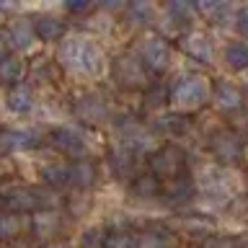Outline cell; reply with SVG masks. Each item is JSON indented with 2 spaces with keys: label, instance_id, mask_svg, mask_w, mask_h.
<instances>
[{
  "label": "cell",
  "instance_id": "obj_19",
  "mask_svg": "<svg viewBox=\"0 0 248 248\" xmlns=\"http://www.w3.org/2000/svg\"><path fill=\"white\" fill-rule=\"evenodd\" d=\"M222 60L230 70H246L248 73V44L246 42H230L222 52Z\"/></svg>",
  "mask_w": 248,
  "mask_h": 248
},
{
  "label": "cell",
  "instance_id": "obj_6",
  "mask_svg": "<svg viewBox=\"0 0 248 248\" xmlns=\"http://www.w3.org/2000/svg\"><path fill=\"white\" fill-rule=\"evenodd\" d=\"M140 60H142L145 67L155 70V73H163L170 65V46L166 39L160 36H150L140 44Z\"/></svg>",
  "mask_w": 248,
  "mask_h": 248
},
{
  "label": "cell",
  "instance_id": "obj_23",
  "mask_svg": "<svg viewBox=\"0 0 248 248\" xmlns=\"http://www.w3.org/2000/svg\"><path fill=\"white\" fill-rule=\"evenodd\" d=\"M155 129H160V132H166V135L170 137H178V135H184L186 129H189V122H186V116L184 114H168V116H160L158 122H155Z\"/></svg>",
  "mask_w": 248,
  "mask_h": 248
},
{
  "label": "cell",
  "instance_id": "obj_24",
  "mask_svg": "<svg viewBox=\"0 0 248 248\" xmlns=\"http://www.w3.org/2000/svg\"><path fill=\"white\" fill-rule=\"evenodd\" d=\"M23 228H26V220H23L18 212H5V215H0V240L16 238Z\"/></svg>",
  "mask_w": 248,
  "mask_h": 248
},
{
  "label": "cell",
  "instance_id": "obj_4",
  "mask_svg": "<svg viewBox=\"0 0 248 248\" xmlns=\"http://www.w3.org/2000/svg\"><path fill=\"white\" fill-rule=\"evenodd\" d=\"M3 204L11 209V212H26V209H49L57 204V197L49 191H39V189H23V186H18V189L8 191L3 197Z\"/></svg>",
  "mask_w": 248,
  "mask_h": 248
},
{
  "label": "cell",
  "instance_id": "obj_18",
  "mask_svg": "<svg viewBox=\"0 0 248 248\" xmlns=\"http://www.w3.org/2000/svg\"><path fill=\"white\" fill-rule=\"evenodd\" d=\"M5 104L13 114H29L31 108H34V93H31L29 85H16V88H11V93H8Z\"/></svg>",
  "mask_w": 248,
  "mask_h": 248
},
{
  "label": "cell",
  "instance_id": "obj_17",
  "mask_svg": "<svg viewBox=\"0 0 248 248\" xmlns=\"http://www.w3.org/2000/svg\"><path fill=\"white\" fill-rule=\"evenodd\" d=\"M34 145H36L34 132H0V150L18 153V150H29Z\"/></svg>",
  "mask_w": 248,
  "mask_h": 248
},
{
  "label": "cell",
  "instance_id": "obj_28",
  "mask_svg": "<svg viewBox=\"0 0 248 248\" xmlns=\"http://www.w3.org/2000/svg\"><path fill=\"white\" fill-rule=\"evenodd\" d=\"M129 13H132V18L140 21V23H153L155 16H158V8L153 3H135L129 8Z\"/></svg>",
  "mask_w": 248,
  "mask_h": 248
},
{
  "label": "cell",
  "instance_id": "obj_7",
  "mask_svg": "<svg viewBox=\"0 0 248 248\" xmlns=\"http://www.w3.org/2000/svg\"><path fill=\"white\" fill-rule=\"evenodd\" d=\"M52 145L62 150L70 158H85L88 155V145H85V135L75 127H60L52 132Z\"/></svg>",
  "mask_w": 248,
  "mask_h": 248
},
{
  "label": "cell",
  "instance_id": "obj_11",
  "mask_svg": "<svg viewBox=\"0 0 248 248\" xmlns=\"http://www.w3.org/2000/svg\"><path fill=\"white\" fill-rule=\"evenodd\" d=\"M8 42H11V46H13V49H18V52L34 49V44L39 42V36L34 31V21L18 18L11 29H8Z\"/></svg>",
  "mask_w": 248,
  "mask_h": 248
},
{
  "label": "cell",
  "instance_id": "obj_30",
  "mask_svg": "<svg viewBox=\"0 0 248 248\" xmlns=\"http://www.w3.org/2000/svg\"><path fill=\"white\" fill-rule=\"evenodd\" d=\"M135 191L140 197H153V194H158V181L153 176H142L135 181Z\"/></svg>",
  "mask_w": 248,
  "mask_h": 248
},
{
  "label": "cell",
  "instance_id": "obj_12",
  "mask_svg": "<svg viewBox=\"0 0 248 248\" xmlns=\"http://www.w3.org/2000/svg\"><path fill=\"white\" fill-rule=\"evenodd\" d=\"M150 166L158 176H176L184 166V153L178 147H163L153 155Z\"/></svg>",
  "mask_w": 248,
  "mask_h": 248
},
{
  "label": "cell",
  "instance_id": "obj_21",
  "mask_svg": "<svg viewBox=\"0 0 248 248\" xmlns=\"http://www.w3.org/2000/svg\"><path fill=\"white\" fill-rule=\"evenodd\" d=\"M135 240H137V248H173V235L166 230H147Z\"/></svg>",
  "mask_w": 248,
  "mask_h": 248
},
{
  "label": "cell",
  "instance_id": "obj_16",
  "mask_svg": "<svg viewBox=\"0 0 248 248\" xmlns=\"http://www.w3.org/2000/svg\"><path fill=\"white\" fill-rule=\"evenodd\" d=\"M26 73V62L16 54H8L5 60H0V83L5 85H21V78Z\"/></svg>",
  "mask_w": 248,
  "mask_h": 248
},
{
  "label": "cell",
  "instance_id": "obj_5",
  "mask_svg": "<svg viewBox=\"0 0 248 248\" xmlns=\"http://www.w3.org/2000/svg\"><path fill=\"white\" fill-rule=\"evenodd\" d=\"M209 150L217 155V160L230 168V166H235L238 160H243L246 145L232 129H220L217 135H212V140H209Z\"/></svg>",
  "mask_w": 248,
  "mask_h": 248
},
{
  "label": "cell",
  "instance_id": "obj_15",
  "mask_svg": "<svg viewBox=\"0 0 248 248\" xmlns=\"http://www.w3.org/2000/svg\"><path fill=\"white\" fill-rule=\"evenodd\" d=\"M34 31L39 42H60L65 34V21L57 16H39V18H34Z\"/></svg>",
  "mask_w": 248,
  "mask_h": 248
},
{
  "label": "cell",
  "instance_id": "obj_22",
  "mask_svg": "<svg viewBox=\"0 0 248 248\" xmlns=\"http://www.w3.org/2000/svg\"><path fill=\"white\" fill-rule=\"evenodd\" d=\"M163 13H166V18L170 23H189L194 16H197V5H189V3H181V0H173V3H168L163 8Z\"/></svg>",
  "mask_w": 248,
  "mask_h": 248
},
{
  "label": "cell",
  "instance_id": "obj_27",
  "mask_svg": "<svg viewBox=\"0 0 248 248\" xmlns=\"http://www.w3.org/2000/svg\"><path fill=\"white\" fill-rule=\"evenodd\" d=\"M106 230L101 225H91L80 232V248H104L106 246Z\"/></svg>",
  "mask_w": 248,
  "mask_h": 248
},
{
  "label": "cell",
  "instance_id": "obj_3",
  "mask_svg": "<svg viewBox=\"0 0 248 248\" xmlns=\"http://www.w3.org/2000/svg\"><path fill=\"white\" fill-rule=\"evenodd\" d=\"M197 186L212 199H230L238 189V176L228 166H204L197 170Z\"/></svg>",
  "mask_w": 248,
  "mask_h": 248
},
{
  "label": "cell",
  "instance_id": "obj_20",
  "mask_svg": "<svg viewBox=\"0 0 248 248\" xmlns=\"http://www.w3.org/2000/svg\"><path fill=\"white\" fill-rule=\"evenodd\" d=\"M42 181L46 186H54V189L70 184V166L67 163H46L42 168Z\"/></svg>",
  "mask_w": 248,
  "mask_h": 248
},
{
  "label": "cell",
  "instance_id": "obj_26",
  "mask_svg": "<svg viewBox=\"0 0 248 248\" xmlns=\"http://www.w3.org/2000/svg\"><path fill=\"white\" fill-rule=\"evenodd\" d=\"M96 181V170H93L91 163H75L70 166V184H75L78 189H88Z\"/></svg>",
  "mask_w": 248,
  "mask_h": 248
},
{
  "label": "cell",
  "instance_id": "obj_10",
  "mask_svg": "<svg viewBox=\"0 0 248 248\" xmlns=\"http://www.w3.org/2000/svg\"><path fill=\"white\" fill-rule=\"evenodd\" d=\"M212 104L220 111H238L243 106V91L230 80H217L212 88Z\"/></svg>",
  "mask_w": 248,
  "mask_h": 248
},
{
  "label": "cell",
  "instance_id": "obj_13",
  "mask_svg": "<svg viewBox=\"0 0 248 248\" xmlns=\"http://www.w3.org/2000/svg\"><path fill=\"white\" fill-rule=\"evenodd\" d=\"M75 114L80 116L85 124H98V122H104V116H106V101L101 96H96V93H85V96L78 98Z\"/></svg>",
  "mask_w": 248,
  "mask_h": 248
},
{
  "label": "cell",
  "instance_id": "obj_32",
  "mask_svg": "<svg viewBox=\"0 0 248 248\" xmlns=\"http://www.w3.org/2000/svg\"><path fill=\"white\" fill-rule=\"evenodd\" d=\"M8 46H11V42H8V31H0V60L8 57Z\"/></svg>",
  "mask_w": 248,
  "mask_h": 248
},
{
  "label": "cell",
  "instance_id": "obj_31",
  "mask_svg": "<svg viewBox=\"0 0 248 248\" xmlns=\"http://www.w3.org/2000/svg\"><path fill=\"white\" fill-rule=\"evenodd\" d=\"M235 23H238L240 34H243V36H248V5H246V8H240V11H238V18H235Z\"/></svg>",
  "mask_w": 248,
  "mask_h": 248
},
{
  "label": "cell",
  "instance_id": "obj_2",
  "mask_svg": "<svg viewBox=\"0 0 248 248\" xmlns=\"http://www.w3.org/2000/svg\"><path fill=\"white\" fill-rule=\"evenodd\" d=\"M168 98L178 114L194 111L202 104H207V98H212V85H209V80L204 75H181L173 83Z\"/></svg>",
  "mask_w": 248,
  "mask_h": 248
},
{
  "label": "cell",
  "instance_id": "obj_8",
  "mask_svg": "<svg viewBox=\"0 0 248 248\" xmlns=\"http://www.w3.org/2000/svg\"><path fill=\"white\" fill-rule=\"evenodd\" d=\"M181 49L189 54L191 60L202 62V65H212L215 62V46L212 39H209L204 31H189L181 39Z\"/></svg>",
  "mask_w": 248,
  "mask_h": 248
},
{
  "label": "cell",
  "instance_id": "obj_14",
  "mask_svg": "<svg viewBox=\"0 0 248 248\" xmlns=\"http://www.w3.org/2000/svg\"><path fill=\"white\" fill-rule=\"evenodd\" d=\"M197 13H202L215 26H232L238 18V11L230 3H199Z\"/></svg>",
  "mask_w": 248,
  "mask_h": 248
},
{
  "label": "cell",
  "instance_id": "obj_34",
  "mask_svg": "<svg viewBox=\"0 0 248 248\" xmlns=\"http://www.w3.org/2000/svg\"><path fill=\"white\" fill-rule=\"evenodd\" d=\"M3 176H5V166L0 163V178H3Z\"/></svg>",
  "mask_w": 248,
  "mask_h": 248
},
{
  "label": "cell",
  "instance_id": "obj_1",
  "mask_svg": "<svg viewBox=\"0 0 248 248\" xmlns=\"http://www.w3.org/2000/svg\"><path fill=\"white\" fill-rule=\"evenodd\" d=\"M57 60L67 73L80 75V78H91V80L101 78L108 67L104 46L98 42H93L91 36H83V34H70L62 39L60 49H57Z\"/></svg>",
  "mask_w": 248,
  "mask_h": 248
},
{
  "label": "cell",
  "instance_id": "obj_35",
  "mask_svg": "<svg viewBox=\"0 0 248 248\" xmlns=\"http://www.w3.org/2000/svg\"><path fill=\"white\" fill-rule=\"evenodd\" d=\"M246 83H248V73H246Z\"/></svg>",
  "mask_w": 248,
  "mask_h": 248
},
{
  "label": "cell",
  "instance_id": "obj_29",
  "mask_svg": "<svg viewBox=\"0 0 248 248\" xmlns=\"http://www.w3.org/2000/svg\"><path fill=\"white\" fill-rule=\"evenodd\" d=\"M104 248H137V240L132 235H127V232H114V235L106 238Z\"/></svg>",
  "mask_w": 248,
  "mask_h": 248
},
{
  "label": "cell",
  "instance_id": "obj_9",
  "mask_svg": "<svg viewBox=\"0 0 248 248\" xmlns=\"http://www.w3.org/2000/svg\"><path fill=\"white\" fill-rule=\"evenodd\" d=\"M114 75L122 85H145L147 83V73L142 60L132 57V54H122L114 65Z\"/></svg>",
  "mask_w": 248,
  "mask_h": 248
},
{
  "label": "cell",
  "instance_id": "obj_33",
  "mask_svg": "<svg viewBox=\"0 0 248 248\" xmlns=\"http://www.w3.org/2000/svg\"><path fill=\"white\" fill-rule=\"evenodd\" d=\"M49 248H70V246H65V243H54V246H49Z\"/></svg>",
  "mask_w": 248,
  "mask_h": 248
},
{
  "label": "cell",
  "instance_id": "obj_25",
  "mask_svg": "<svg viewBox=\"0 0 248 248\" xmlns=\"http://www.w3.org/2000/svg\"><path fill=\"white\" fill-rule=\"evenodd\" d=\"M57 225H60V215L54 209H44V212H39L34 217V230L39 238H46L52 232H57Z\"/></svg>",
  "mask_w": 248,
  "mask_h": 248
}]
</instances>
